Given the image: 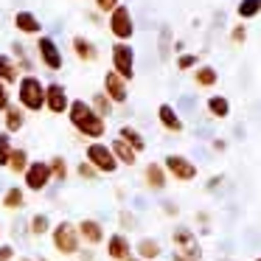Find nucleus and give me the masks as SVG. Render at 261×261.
Here are the masks:
<instances>
[{
  "instance_id": "obj_26",
  "label": "nucleus",
  "mask_w": 261,
  "mask_h": 261,
  "mask_svg": "<svg viewBox=\"0 0 261 261\" xmlns=\"http://www.w3.org/2000/svg\"><path fill=\"white\" fill-rule=\"evenodd\" d=\"M194 79H197V85L211 87V85H216V70L214 68H199L197 73H194Z\"/></svg>"
},
{
  "instance_id": "obj_11",
  "label": "nucleus",
  "mask_w": 261,
  "mask_h": 261,
  "mask_svg": "<svg viewBox=\"0 0 261 261\" xmlns=\"http://www.w3.org/2000/svg\"><path fill=\"white\" fill-rule=\"evenodd\" d=\"M104 87H107V98H110V101H118V104L126 101V85H124V79H121L115 70H110V73L104 76Z\"/></svg>"
},
{
  "instance_id": "obj_30",
  "label": "nucleus",
  "mask_w": 261,
  "mask_h": 261,
  "mask_svg": "<svg viewBox=\"0 0 261 261\" xmlns=\"http://www.w3.org/2000/svg\"><path fill=\"white\" fill-rule=\"evenodd\" d=\"M9 158H12V141H9V135L3 132V135H0V166H9Z\"/></svg>"
},
{
  "instance_id": "obj_7",
  "label": "nucleus",
  "mask_w": 261,
  "mask_h": 261,
  "mask_svg": "<svg viewBox=\"0 0 261 261\" xmlns=\"http://www.w3.org/2000/svg\"><path fill=\"white\" fill-rule=\"evenodd\" d=\"M37 48H40V57H42V62H45L48 70H59V68H62V54H59L57 42H54L51 37H40Z\"/></svg>"
},
{
  "instance_id": "obj_19",
  "label": "nucleus",
  "mask_w": 261,
  "mask_h": 261,
  "mask_svg": "<svg viewBox=\"0 0 261 261\" xmlns=\"http://www.w3.org/2000/svg\"><path fill=\"white\" fill-rule=\"evenodd\" d=\"M121 141H124L129 149H135V152L146 146V143H143V138H141V132H135L132 126H121Z\"/></svg>"
},
{
  "instance_id": "obj_27",
  "label": "nucleus",
  "mask_w": 261,
  "mask_h": 261,
  "mask_svg": "<svg viewBox=\"0 0 261 261\" xmlns=\"http://www.w3.org/2000/svg\"><path fill=\"white\" fill-rule=\"evenodd\" d=\"M138 253H141L143 258H154V255L160 253V247H158V242H152V239H143V242L138 244Z\"/></svg>"
},
{
  "instance_id": "obj_4",
  "label": "nucleus",
  "mask_w": 261,
  "mask_h": 261,
  "mask_svg": "<svg viewBox=\"0 0 261 261\" xmlns=\"http://www.w3.org/2000/svg\"><path fill=\"white\" fill-rule=\"evenodd\" d=\"M87 160H90L98 171H115V166H118V160L113 158V152H110L104 143H90V146H87Z\"/></svg>"
},
{
  "instance_id": "obj_9",
  "label": "nucleus",
  "mask_w": 261,
  "mask_h": 261,
  "mask_svg": "<svg viewBox=\"0 0 261 261\" xmlns=\"http://www.w3.org/2000/svg\"><path fill=\"white\" fill-rule=\"evenodd\" d=\"M45 104H48V110H51V113H65V110L70 107L65 87L62 85H48L45 87Z\"/></svg>"
},
{
  "instance_id": "obj_6",
  "label": "nucleus",
  "mask_w": 261,
  "mask_h": 261,
  "mask_svg": "<svg viewBox=\"0 0 261 261\" xmlns=\"http://www.w3.org/2000/svg\"><path fill=\"white\" fill-rule=\"evenodd\" d=\"M113 68L121 79H132V48L129 45H113Z\"/></svg>"
},
{
  "instance_id": "obj_23",
  "label": "nucleus",
  "mask_w": 261,
  "mask_h": 261,
  "mask_svg": "<svg viewBox=\"0 0 261 261\" xmlns=\"http://www.w3.org/2000/svg\"><path fill=\"white\" fill-rule=\"evenodd\" d=\"M20 126H23V113H20L17 107H9L6 110V129L9 132H17Z\"/></svg>"
},
{
  "instance_id": "obj_25",
  "label": "nucleus",
  "mask_w": 261,
  "mask_h": 261,
  "mask_svg": "<svg viewBox=\"0 0 261 261\" xmlns=\"http://www.w3.org/2000/svg\"><path fill=\"white\" fill-rule=\"evenodd\" d=\"M208 110L216 115V118H225V115H227V110H230V107H227V98H222V96H214V98L208 101Z\"/></svg>"
},
{
  "instance_id": "obj_22",
  "label": "nucleus",
  "mask_w": 261,
  "mask_h": 261,
  "mask_svg": "<svg viewBox=\"0 0 261 261\" xmlns=\"http://www.w3.org/2000/svg\"><path fill=\"white\" fill-rule=\"evenodd\" d=\"M174 239H177V244H182V247H188V253H194V255L199 253L197 242H194V236H191V233L186 230V227H180V230L174 233Z\"/></svg>"
},
{
  "instance_id": "obj_13",
  "label": "nucleus",
  "mask_w": 261,
  "mask_h": 261,
  "mask_svg": "<svg viewBox=\"0 0 261 261\" xmlns=\"http://www.w3.org/2000/svg\"><path fill=\"white\" fill-rule=\"evenodd\" d=\"M73 51L79 59H85V62H93V59L98 57V48L93 45L90 40H85V37H73Z\"/></svg>"
},
{
  "instance_id": "obj_35",
  "label": "nucleus",
  "mask_w": 261,
  "mask_h": 261,
  "mask_svg": "<svg viewBox=\"0 0 261 261\" xmlns=\"http://www.w3.org/2000/svg\"><path fill=\"white\" fill-rule=\"evenodd\" d=\"M96 6L101 9V12H110V14H113V9L118 6V0H96Z\"/></svg>"
},
{
  "instance_id": "obj_15",
  "label": "nucleus",
  "mask_w": 261,
  "mask_h": 261,
  "mask_svg": "<svg viewBox=\"0 0 261 261\" xmlns=\"http://www.w3.org/2000/svg\"><path fill=\"white\" fill-rule=\"evenodd\" d=\"M0 82H3V85L17 82V65H14V59L6 57V54H0Z\"/></svg>"
},
{
  "instance_id": "obj_34",
  "label": "nucleus",
  "mask_w": 261,
  "mask_h": 261,
  "mask_svg": "<svg viewBox=\"0 0 261 261\" xmlns=\"http://www.w3.org/2000/svg\"><path fill=\"white\" fill-rule=\"evenodd\" d=\"M14 54H17V59H20V68L31 70V59L25 57V51H23V45H20V42H14Z\"/></svg>"
},
{
  "instance_id": "obj_21",
  "label": "nucleus",
  "mask_w": 261,
  "mask_h": 261,
  "mask_svg": "<svg viewBox=\"0 0 261 261\" xmlns=\"http://www.w3.org/2000/svg\"><path fill=\"white\" fill-rule=\"evenodd\" d=\"M261 12V0H242L239 3V17H255V14Z\"/></svg>"
},
{
  "instance_id": "obj_20",
  "label": "nucleus",
  "mask_w": 261,
  "mask_h": 261,
  "mask_svg": "<svg viewBox=\"0 0 261 261\" xmlns=\"http://www.w3.org/2000/svg\"><path fill=\"white\" fill-rule=\"evenodd\" d=\"M146 180H149V186H152V188H163V186H166L163 169H160L158 163H152V166L146 169Z\"/></svg>"
},
{
  "instance_id": "obj_14",
  "label": "nucleus",
  "mask_w": 261,
  "mask_h": 261,
  "mask_svg": "<svg viewBox=\"0 0 261 261\" xmlns=\"http://www.w3.org/2000/svg\"><path fill=\"white\" fill-rule=\"evenodd\" d=\"M158 115H160V121H163L166 129H171V132H182V121L177 118V113L169 107V104H160Z\"/></svg>"
},
{
  "instance_id": "obj_39",
  "label": "nucleus",
  "mask_w": 261,
  "mask_h": 261,
  "mask_svg": "<svg viewBox=\"0 0 261 261\" xmlns=\"http://www.w3.org/2000/svg\"><path fill=\"white\" fill-rule=\"evenodd\" d=\"M14 255V250L12 247H0V261H9Z\"/></svg>"
},
{
  "instance_id": "obj_38",
  "label": "nucleus",
  "mask_w": 261,
  "mask_h": 261,
  "mask_svg": "<svg viewBox=\"0 0 261 261\" xmlns=\"http://www.w3.org/2000/svg\"><path fill=\"white\" fill-rule=\"evenodd\" d=\"M194 62H197V59H194L191 54H186V57H180V59H177V65H180V68H191Z\"/></svg>"
},
{
  "instance_id": "obj_43",
  "label": "nucleus",
  "mask_w": 261,
  "mask_h": 261,
  "mask_svg": "<svg viewBox=\"0 0 261 261\" xmlns=\"http://www.w3.org/2000/svg\"><path fill=\"white\" fill-rule=\"evenodd\" d=\"M23 261H29V258H23Z\"/></svg>"
},
{
  "instance_id": "obj_16",
  "label": "nucleus",
  "mask_w": 261,
  "mask_h": 261,
  "mask_svg": "<svg viewBox=\"0 0 261 261\" xmlns=\"http://www.w3.org/2000/svg\"><path fill=\"white\" fill-rule=\"evenodd\" d=\"M110 255H113V258H118V261H126V258H129V242H126L124 236H118V233H115V236L110 239Z\"/></svg>"
},
{
  "instance_id": "obj_29",
  "label": "nucleus",
  "mask_w": 261,
  "mask_h": 261,
  "mask_svg": "<svg viewBox=\"0 0 261 261\" xmlns=\"http://www.w3.org/2000/svg\"><path fill=\"white\" fill-rule=\"evenodd\" d=\"M93 113H96L98 118H104V115H110V98L98 93V96L93 98Z\"/></svg>"
},
{
  "instance_id": "obj_32",
  "label": "nucleus",
  "mask_w": 261,
  "mask_h": 261,
  "mask_svg": "<svg viewBox=\"0 0 261 261\" xmlns=\"http://www.w3.org/2000/svg\"><path fill=\"white\" fill-rule=\"evenodd\" d=\"M31 230H34V233H45L48 230V216L45 214H37L34 219H31Z\"/></svg>"
},
{
  "instance_id": "obj_42",
  "label": "nucleus",
  "mask_w": 261,
  "mask_h": 261,
  "mask_svg": "<svg viewBox=\"0 0 261 261\" xmlns=\"http://www.w3.org/2000/svg\"><path fill=\"white\" fill-rule=\"evenodd\" d=\"M126 261H135V258H126Z\"/></svg>"
},
{
  "instance_id": "obj_10",
  "label": "nucleus",
  "mask_w": 261,
  "mask_h": 261,
  "mask_svg": "<svg viewBox=\"0 0 261 261\" xmlns=\"http://www.w3.org/2000/svg\"><path fill=\"white\" fill-rule=\"evenodd\" d=\"M166 169H169L171 174L177 177V180H194V174H197L194 163H188L186 158H180V154H171V158H166Z\"/></svg>"
},
{
  "instance_id": "obj_41",
  "label": "nucleus",
  "mask_w": 261,
  "mask_h": 261,
  "mask_svg": "<svg viewBox=\"0 0 261 261\" xmlns=\"http://www.w3.org/2000/svg\"><path fill=\"white\" fill-rule=\"evenodd\" d=\"M177 261H191V258H186L182 253H177Z\"/></svg>"
},
{
  "instance_id": "obj_5",
  "label": "nucleus",
  "mask_w": 261,
  "mask_h": 261,
  "mask_svg": "<svg viewBox=\"0 0 261 261\" xmlns=\"http://www.w3.org/2000/svg\"><path fill=\"white\" fill-rule=\"evenodd\" d=\"M54 244H57L59 253H76V247H79V236H76V227L68 225V222H62V225L54 230Z\"/></svg>"
},
{
  "instance_id": "obj_8",
  "label": "nucleus",
  "mask_w": 261,
  "mask_h": 261,
  "mask_svg": "<svg viewBox=\"0 0 261 261\" xmlns=\"http://www.w3.org/2000/svg\"><path fill=\"white\" fill-rule=\"evenodd\" d=\"M48 180H51L48 163H31L29 169H25V186H29L31 191H42V188L48 186Z\"/></svg>"
},
{
  "instance_id": "obj_37",
  "label": "nucleus",
  "mask_w": 261,
  "mask_h": 261,
  "mask_svg": "<svg viewBox=\"0 0 261 261\" xmlns=\"http://www.w3.org/2000/svg\"><path fill=\"white\" fill-rule=\"evenodd\" d=\"M230 37H233V42H244V37H247V31H244V25H236Z\"/></svg>"
},
{
  "instance_id": "obj_3",
  "label": "nucleus",
  "mask_w": 261,
  "mask_h": 261,
  "mask_svg": "<svg viewBox=\"0 0 261 261\" xmlns=\"http://www.w3.org/2000/svg\"><path fill=\"white\" fill-rule=\"evenodd\" d=\"M110 31H113L118 40H129L135 25H132V14L126 6H115L113 9V17H110Z\"/></svg>"
},
{
  "instance_id": "obj_24",
  "label": "nucleus",
  "mask_w": 261,
  "mask_h": 261,
  "mask_svg": "<svg viewBox=\"0 0 261 261\" xmlns=\"http://www.w3.org/2000/svg\"><path fill=\"white\" fill-rule=\"evenodd\" d=\"M9 166H12V171H25V169H29V160H25V152H23V149H12Z\"/></svg>"
},
{
  "instance_id": "obj_12",
  "label": "nucleus",
  "mask_w": 261,
  "mask_h": 261,
  "mask_svg": "<svg viewBox=\"0 0 261 261\" xmlns=\"http://www.w3.org/2000/svg\"><path fill=\"white\" fill-rule=\"evenodd\" d=\"M14 25H17L23 34H40V29H42V23H40V20H37L31 12H17Z\"/></svg>"
},
{
  "instance_id": "obj_40",
  "label": "nucleus",
  "mask_w": 261,
  "mask_h": 261,
  "mask_svg": "<svg viewBox=\"0 0 261 261\" xmlns=\"http://www.w3.org/2000/svg\"><path fill=\"white\" fill-rule=\"evenodd\" d=\"M79 174H85V177H93V169H90V166H79Z\"/></svg>"
},
{
  "instance_id": "obj_36",
  "label": "nucleus",
  "mask_w": 261,
  "mask_h": 261,
  "mask_svg": "<svg viewBox=\"0 0 261 261\" xmlns=\"http://www.w3.org/2000/svg\"><path fill=\"white\" fill-rule=\"evenodd\" d=\"M0 110H9V93H6L3 82H0Z\"/></svg>"
},
{
  "instance_id": "obj_18",
  "label": "nucleus",
  "mask_w": 261,
  "mask_h": 261,
  "mask_svg": "<svg viewBox=\"0 0 261 261\" xmlns=\"http://www.w3.org/2000/svg\"><path fill=\"white\" fill-rule=\"evenodd\" d=\"M110 152H113V158H118L121 163H126V166H132V163H135V149H129L124 141H115Z\"/></svg>"
},
{
  "instance_id": "obj_2",
  "label": "nucleus",
  "mask_w": 261,
  "mask_h": 261,
  "mask_svg": "<svg viewBox=\"0 0 261 261\" xmlns=\"http://www.w3.org/2000/svg\"><path fill=\"white\" fill-rule=\"evenodd\" d=\"M20 104L29 110H42L45 104V87L37 76H25L20 79Z\"/></svg>"
},
{
  "instance_id": "obj_44",
  "label": "nucleus",
  "mask_w": 261,
  "mask_h": 261,
  "mask_svg": "<svg viewBox=\"0 0 261 261\" xmlns=\"http://www.w3.org/2000/svg\"><path fill=\"white\" fill-rule=\"evenodd\" d=\"M258 261H261V258H258Z\"/></svg>"
},
{
  "instance_id": "obj_17",
  "label": "nucleus",
  "mask_w": 261,
  "mask_h": 261,
  "mask_svg": "<svg viewBox=\"0 0 261 261\" xmlns=\"http://www.w3.org/2000/svg\"><path fill=\"white\" fill-rule=\"evenodd\" d=\"M79 230H82V236H85L90 244H98V242H101V236H104V233H101V225H98V222H93V219H85V222L79 225Z\"/></svg>"
},
{
  "instance_id": "obj_33",
  "label": "nucleus",
  "mask_w": 261,
  "mask_h": 261,
  "mask_svg": "<svg viewBox=\"0 0 261 261\" xmlns=\"http://www.w3.org/2000/svg\"><path fill=\"white\" fill-rule=\"evenodd\" d=\"M169 34H171V31H169V25H163V31H160V57H169Z\"/></svg>"
},
{
  "instance_id": "obj_31",
  "label": "nucleus",
  "mask_w": 261,
  "mask_h": 261,
  "mask_svg": "<svg viewBox=\"0 0 261 261\" xmlns=\"http://www.w3.org/2000/svg\"><path fill=\"white\" fill-rule=\"evenodd\" d=\"M48 169H51V174H57V180H65V174H68V169H65V160H62V158H54Z\"/></svg>"
},
{
  "instance_id": "obj_28",
  "label": "nucleus",
  "mask_w": 261,
  "mask_h": 261,
  "mask_svg": "<svg viewBox=\"0 0 261 261\" xmlns=\"http://www.w3.org/2000/svg\"><path fill=\"white\" fill-rule=\"evenodd\" d=\"M3 205H6V208H20V205H23V191H20V188H9L6 197H3Z\"/></svg>"
},
{
  "instance_id": "obj_1",
  "label": "nucleus",
  "mask_w": 261,
  "mask_h": 261,
  "mask_svg": "<svg viewBox=\"0 0 261 261\" xmlns=\"http://www.w3.org/2000/svg\"><path fill=\"white\" fill-rule=\"evenodd\" d=\"M68 110H70V124H73L82 135H87V138H101L104 135V118H98V115L93 113L90 104L73 101Z\"/></svg>"
}]
</instances>
